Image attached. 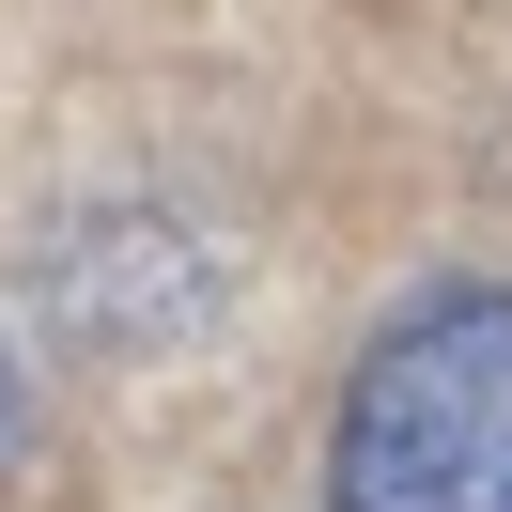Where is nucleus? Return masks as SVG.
I'll return each instance as SVG.
<instances>
[{
    "mask_svg": "<svg viewBox=\"0 0 512 512\" xmlns=\"http://www.w3.org/2000/svg\"><path fill=\"white\" fill-rule=\"evenodd\" d=\"M326 512H512V295H419L373 326L326 435Z\"/></svg>",
    "mask_w": 512,
    "mask_h": 512,
    "instance_id": "nucleus-1",
    "label": "nucleus"
},
{
    "mask_svg": "<svg viewBox=\"0 0 512 512\" xmlns=\"http://www.w3.org/2000/svg\"><path fill=\"white\" fill-rule=\"evenodd\" d=\"M16 435H32V404H16V357H0V466H16Z\"/></svg>",
    "mask_w": 512,
    "mask_h": 512,
    "instance_id": "nucleus-2",
    "label": "nucleus"
}]
</instances>
